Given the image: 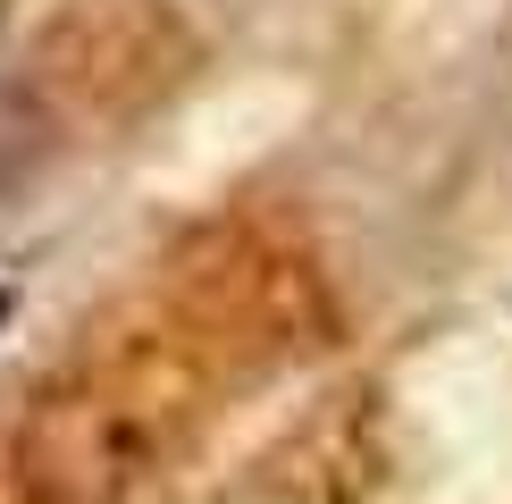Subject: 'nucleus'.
<instances>
[]
</instances>
